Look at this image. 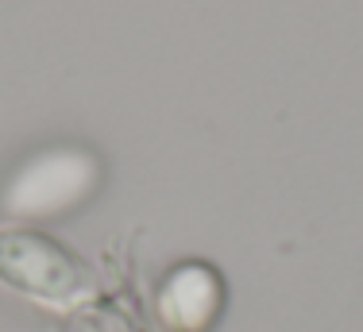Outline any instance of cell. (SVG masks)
I'll return each mask as SVG.
<instances>
[{
	"label": "cell",
	"instance_id": "1",
	"mask_svg": "<svg viewBox=\"0 0 363 332\" xmlns=\"http://www.w3.org/2000/svg\"><path fill=\"white\" fill-rule=\"evenodd\" d=\"M101 166L82 147H47L16 166L0 189V213L8 221H55L93 197Z\"/></svg>",
	"mask_w": 363,
	"mask_h": 332
},
{
	"label": "cell",
	"instance_id": "2",
	"mask_svg": "<svg viewBox=\"0 0 363 332\" xmlns=\"http://www.w3.org/2000/svg\"><path fill=\"white\" fill-rule=\"evenodd\" d=\"M0 275L20 290L47 298H74L85 290V270L77 259L35 232H0Z\"/></svg>",
	"mask_w": 363,
	"mask_h": 332
},
{
	"label": "cell",
	"instance_id": "3",
	"mask_svg": "<svg viewBox=\"0 0 363 332\" xmlns=\"http://www.w3.org/2000/svg\"><path fill=\"white\" fill-rule=\"evenodd\" d=\"M159 321L170 332H209L224 309V282L209 263H182L155 294Z\"/></svg>",
	"mask_w": 363,
	"mask_h": 332
}]
</instances>
